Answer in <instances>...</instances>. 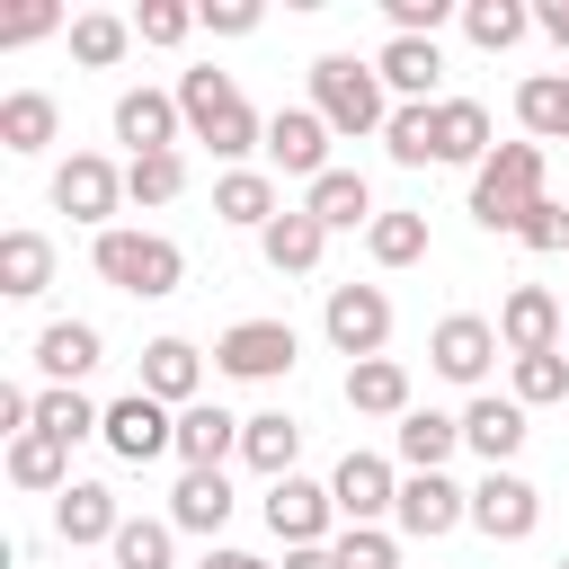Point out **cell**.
Returning <instances> with one entry per match:
<instances>
[{"instance_id": "obj_1", "label": "cell", "mask_w": 569, "mask_h": 569, "mask_svg": "<svg viewBox=\"0 0 569 569\" xmlns=\"http://www.w3.org/2000/svg\"><path fill=\"white\" fill-rule=\"evenodd\" d=\"M98 276L116 284V293H133V302H160V293H178L187 284V249L169 240V231H98Z\"/></svg>"}, {"instance_id": "obj_2", "label": "cell", "mask_w": 569, "mask_h": 569, "mask_svg": "<svg viewBox=\"0 0 569 569\" xmlns=\"http://www.w3.org/2000/svg\"><path fill=\"white\" fill-rule=\"evenodd\" d=\"M533 204H542V142H498L471 169V222L480 231H516Z\"/></svg>"}, {"instance_id": "obj_3", "label": "cell", "mask_w": 569, "mask_h": 569, "mask_svg": "<svg viewBox=\"0 0 569 569\" xmlns=\"http://www.w3.org/2000/svg\"><path fill=\"white\" fill-rule=\"evenodd\" d=\"M311 107H320L329 133H382V124H391L382 71L356 62V53H320V62H311Z\"/></svg>"}, {"instance_id": "obj_4", "label": "cell", "mask_w": 569, "mask_h": 569, "mask_svg": "<svg viewBox=\"0 0 569 569\" xmlns=\"http://www.w3.org/2000/svg\"><path fill=\"white\" fill-rule=\"evenodd\" d=\"M320 329H329V347H338L347 365H373V356L391 347V293H382V284H329Z\"/></svg>"}, {"instance_id": "obj_5", "label": "cell", "mask_w": 569, "mask_h": 569, "mask_svg": "<svg viewBox=\"0 0 569 569\" xmlns=\"http://www.w3.org/2000/svg\"><path fill=\"white\" fill-rule=\"evenodd\" d=\"M293 356H302L293 320H231V329L213 338V365H222L231 382H276V373H293Z\"/></svg>"}, {"instance_id": "obj_6", "label": "cell", "mask_w": 569, "mask_h": 569, "mask_svg": "<svg viewBox=\"0 0 569 569\" xmlns=\"http://www.w3.org/2000/svg\"><path fill=\"white\" fill-rule=\"evenodd\" d=\"M98 445H107L116 462H160V453H178V409H160L151 391H124V400H107Z\"/></svg>"}, {"instance_id": "obj_7", "label": "cell", "mask_w": 569, "mask_h": 569, "mask_svg": "<svg viewBox=\"0 0 569 569\" xmlns=\"http://www.w3.org/2000/svg\"><path fill=\"white\" fill-rule=\"evenodd\" d=\"M329 516H338V498L320 489V480H267V533L284 542V551H311V542H329Z\"/></svg>"}, {"instance_id": "obj_8", "label": "cell", "mask_w": 569, "mask_h": 569, "mask_svg": "<svg viewBox=\"0 0 569 569\" xmlns=\"http://www.w3.org/2000/svg\"><path fill=\"white\" fill-rule=\"evenodd\" d=\"M116 196H124V169H116V160H98V151H71V160L53 169V204H62L71 222L116 231V222H107V213H116Z\"/></svg>"}, {"instance_id": "obj_9", "label": "cell", "mask_w": 569, "mask_h": 569, "mask_svg": "<svg viewBox=\"0 0 569 569\" xmlns=\"http://www.w3.org/2000/svg\"><path fill=\"white\" fill-rule=\"evenodd\" d=\"M560 338H569V311H560L542 284H516V293L498 302V347H507V356H560Z\"/></svg>"}, {"instance_id": "obj_10", "label": "cell", "mask_w": 569, "mask_h": 569, "mask_svg": "<svg viewBox=\"0 0 569 569\" xmlns=\"http://www.w3.org/2000/svg\"><path fill=\"white\" fill-rule=\"evenodd\" d=\"M471 525H480L489 542H525V533L542 525V489L516 480V471H480V489H471Z\"/></svg>"}, {"instance_id": "obj_11", "label": "cell", "mask_w": 569, "mask_h": 569, "mask_svg": "<svg viewBox=\"0 0 569 569\" xmlns=\"http://www.w3.org/2000/svg\"><path fill=\"white\" fill-rule=\"evenodd\" d=\"M267 160L284 169V178H329V124H320V107H276L267 116Z\"/></svg>"}, {"instance_id": "obj_12", "label": "cell", "mask_w": 569, "mask_h": 569, "mask_svg": "<svg viewBox=\"0 0 569 569\" xmlns=\"http://www.w3.org/2000/svg\"><path fill=\"white\" fill-rule=\"evenodd\" d=\"M489 356H498V320H480V311H445L436 338H427V365H436L445 382H480Z\"/></svg>"}, {"instance_id": "obj_13", "label": "cell", "mask_w": 569, "mask_h": 569, "mask_svg": "<svg viewBox=\"0 0 569 569\" xmlns=\"http://www.w3.org/2000/svg\"><path fill=\"white\" fill-rule=\"evenodd\" d=\"M329 498H338L347 525H382V516L400 507V471H391L382 453H347V462L329 471Z\"/></svg>"}, {"instance_id": "obj_14", "label": "cell", "mask_w": 569, "mask_h": 569, "mask_svg": "<svg viewBox=\"0 0 569 569\" xmlns=\"http://www.w3.org/2000/svg\"><path fill=\"white\" fill-rule=\"evenodd\" d=\"M525 436H533V427H525V400H516V391H507V400H498V391H480V400L462 409V445H471L489 471H507V462L525 453Z\"/></svg>"}, {"instance_id": "obj_15", "label": "cell", "mask_w": 569, "mask_h": 569, "mask_svg": "<svg viewBox=\"0 0 569 569\" xmlns=\"http://www.w3.org/2000/svg\"><path fill=\"white\" fill-rule=\"evenodd\" d=\"M391 516H400V533L436 542V533H453V525L471 516V489H453L445 471H409V480H400V507H391Z\"/></svg>"}, {"instance_id": "obj_16", "label": "cell", "mask_w": 569, "mask_h": 569, "mask_svg": "<svg viewBox=\"0 0 569 569\" xmlns=\"http://www.w3.org/2000/svg\"><path fill=\"white\" fill-rule=\"evenodd\" d=\"M373 71H382V89H391L400 107H436L445 53H436V36H391V44L373 53Z\"/></svg>"}, {"instance_id": "obj_17", "label": "cell", "mask_w": 569, "mask_h": 569, "mask_svg": "<svg viewBox=\"0 0 569 569\" xmlns=\"http://www.w3.org/2000/svg\"><path fill=\"white\" fill-rule=\"evenodd\" d=\"M178 98L169 89H124L116 98V142L133 151V160H151V151H178Z\"/></svg>"}, {"instance_id": "obj_18", "label": "cell", "mask_w": 569, "mask_h": 569, "mask_svg": "<svg viewBox=\"0 0 569 569\" xmlns=\"http://www.w3.org/2000/svg\"><path fill=\"white\" fill-rule=\"evenodd\" d=\"M53 533H62L71 551H89V542H116V533H124V507H116V489H107V480H71V489L53 498Z\"/></svg>"}, {"instance_id": "obj_19", "label": "cell", "mask_w": 569, "mask_h": 569, "mask_svg": "<svg viewBox=\"0 0 569 569\" xmlns=\"http://www.w3.org/2000/svg\"><path fill=\"white\" fill-rule=\"evenodd\" d=\"M196 382H204V356L187 338H151L142 347V382L133 391H151L160 409H196Z\"/></svg>"}, {"instance_id": "obj_20", "label": "cell", "mask_w": 569, "mask_h": 569, "mask_svg": "<svg viewBox=\"0 0 569 569\" xmlns=\"http://www.w3.org/2000/svg\"><path fill=\"white\" fill-rule=\"evenodd\" d=\"M240 427H249V418H231L222 400L178 409V462H187V471H222V453H240Z\"/></svg>"}, {"instance_id": "obj_21", "label": "cell", "mask_w": 569, "mask_h": 569, "mask_svg": "<svg viewBox=\"0 0 569 569\" xmlns=\"http://www.w3.org/2000/svg\"><path fill=\"white\" fill-rule=\"evenodd\" d=\"M302 213H311L320 231H373V187H365L356 169H329V178L302 187Z\"/></svg>"}, {"instance_id": "obj_22", "label": "cell", "mask_w": 569, "mask_h": 569, "mask_svg": "<svg viewBox=\"0 0 569 569\" xmlns=\"http://www.w3.org/2000/svg\"><path fill=\"white\" fill-rule=\"evenodd\" d=\"M498 142H489V107L480 98H436V160L453 169H480Z\"/></svg>"}, {"instance_id": "obj_23", "label": "cell", "mask_w": 569, "mask_h": 569, "mask_svg": "<svg viewBox=\"0 0 569 569\" xmlns=\"http://www.w3.org/2000/svg\"><path fill=\"white\" fill-rule=\"evenodd\" d=\"M98 356H107V338H98L89 320H53V329H36V373H44V382H71V391H80V373H89Z\"/></svg>"}, {"instance_id": "obj_24", "label": "cell", "mask_w": 569, "mask_h": 569, "mask_svg": "<svg viewBox=\"0 0 569 569\" xmlns=\"http://www.w3.org/2000/svg\"><path fill=\"white\" fill-rule=\"evenodd\" d=\"M258 249H267V267H276V276H311V267H320V249H329V231H320L302 204H284V213L258 231Z\"/></svg>"}, {"instance_id": "obj_25", "label": "cell", "mask_w": 569, "mask_h": 569, "mask_svg": "<svg viewBox=\"0 0 569 569\" xmlns=\"http://www.w3.org/2000/svg\"><path fill=\"white\" fill-rule=\"evenodd\" d=\"M293 453H302V418H284V409H258V418L240 427V462H249V471L293 480Z\"/></svg>"}, {"instance_id": "obj_26", "label": "cell", "mask_w": 569, "mask_h": 569, "mask_svg": "<svg viewBox=\"0 0 569 569\" xmlns=\"http://www.w3.org/2000/svg\"><path fill=\"white\" fill-rule=\"evenodd\" d=\"M213 213L240 222V231H267L284 204H276V178H267V169H222V178H213Z\"/></svg>"}, {"instance_id": "obj_27", "label": "cell", "mask_w": 569, "mask_h": 569, "mask_svg": "<svg viewBox=\"0 0 569 569\" xmlns=\"http://www.w3.org/2000/svg\"><path fill=\"white\" fill-rule=\"evenodd\" d=\"M44 284H53V240L44 231H0V293L36 302Z\"/></svg>"}, {"instance_id": "obj_28", "label": "cell", "mask_w": 569, "mask_h": 569, "mask_svg": "<svg viewBox=\"0 0 569 569\" xmlns=\"http://www.w3.org/2000/svg\"><path fill=\"white\" fill-rule=\"evenodd\" d=\"M391 445H400L409 471H445L453 445H462V418H445V409H409V418L391 427Z\"/></svg>"}, {"instance_id": "obj_29", "label": "cell", "mask_w": 569, "mask_h": 569, "mask_svg": "<svg viewBox=\"0 0 569 569\" xmlns=\"http://www.w3.org/2000/svg\"><path fill=\"white\" fill-rule=\"evenodd\" d=\"M9 480H18V489H44V498H62V489H71V445H53L44 427L9 436Z\"/></svg>"}, {"instance_id": "obj_30", "label": "cell", "mask_w": 569, "mask_h": 569, "mask_svg": "<svg viewBox=\"0 0 569 569\" xmlns=\"http://www.w3.org/2000/svg\"><path fill=\"white\" fill-rule=\"evenodd\" d=\"M169 525H178V533H222V525H231V480H222V471H187V480L169 489Z\"/></svg>"}, {"instance_id": "obj_31", "label": "cell", "mask_w": 569, "mask_h": 569, "mask_svg": "<svg viewBox=\"0 0 569 569\" xmlns=\"http://www.w3.org/2000/svg\"><path fill=\"white\" fill-rule=\"evenodd\" d=\"M53 124H62V107H53L44 89H9V98H0V151H18V160H27V151H44V142H53Z\"/></svg>"}, {"instance_id": "obj_32", "label": "cell", "mask_w": 569, "mask_h": 569, "mask_svg": "<svg viewBox=\"0 0 569 569\" xmlns=\"http://www.w3.org/2000/svg\"><path fill=\"white\" fill-rule=\"evenodd\" d=\"M347 409H356V418H409V373H400L391 356L347 365Z\"/></svg>"}, {"instance_id": "obj_33", "label": "cell", "mask_w": 569, "mask_h": 569, "mask_svg": "<svg viewBox=\"0 0 569 569\" xmlns=\"http://www.w3.org/2000/svg\"><path fill=\"white\" fill-rule=\"evenodd\" d=\"M231 107H240L231 71H213V62H204V71H178V116H187V133H196V142H204V133H213Z\"/></svg>"}, {"instance_id": "obj_34", "label": "cell", "mask_w": 569, "mask_h": 569, "mask_svg": "<svg viewBox=\"0 0 569 569\" xmlns=\"http://www.w3.org/2000/svg\"><path fill=\"white\" fill-rule=\"evenodd\" d=\"M36 427H44L53 445H80V436L107 427V409H98L89 391H71V382H44V391H36Z\"/></svg>"}, {"instance_id": "obj_35", "label": "cell", "mask_w": 569, "mask_h": 569, "mask_svg": "<svg viewBox=\"0 0 569 569\" xmlns=\"http://www.w3.org/2000/svg\"><path fill=\"white\" fill-rule=\"evenodd\" d=\"M516 116H525L533 142H569V71H533L516 89Z\"/></svg>"}, {"instance_id": "obj_36", "label": "cell", "mask_w": 569, "mask_h": 569, "mask_svg": "<svg viewBox=\"0 0 569 569\" xmlns=\"http://www.w3.org/2000/svg\"><path fill=\"white\" fill-rule=\"evenodd\" d=\"M525 27H533V9H525V0H462V36H471L480 53L525 44Z\"/></svg>"}, {"instance_id": "obj_37", "label": "cell", "mask_w": 569, "mask_h": 569, "mask_svg": "<svg viewBox=\"0 0 569 569\" xmlns=\"http://www.w3.org/2000/svg\"><path fill=\"white\" fill-rule=\"evenodd\" d=\"M124 44H133V18H116V9H80L71 18V62L107 71V62H124Z\"/></svg>"}, {"instance_id": "obj_38", "label": "cell", "mask_w": 569, "mask_h": 569, "mask_svg": "<svg viewBox=\"0 0 569 569\" xmlns=\"http://www.w3.org/2000/svg\"><path fill=\"white\" fill-rule=\"evenodd\" d=\"M365 249H373V267H418L427 258V213H373Z\"/></svg>"}, {"instance_id": "obj_39", "label": "cell", "mask_w": 569, "mask_h": 569, "mask_svg": "<svg viewBox=\"0 0 569 569\" xmlns=\"http://www.w3.org/2000/svg\"><path fill=\"white\" fill-rule=\"evenodd\" d=\"M169 542H178L169 516H124V533L107 551H116V569H169Z\"/></svg>"}, {"instance_id": "obj_40", "label": "cell", "mask_w": 569, "mask_h": 569, "mask_svg": "<svg viewBox=\"0 0 569 569\" xmlns=\"http://www.w3.org/2000/svg\"><path fill=\"white\" fill-rule=\"evenodd\" d=\"M382 151H391L400 169H427V160H436V107H391Z\"/></svg>"}, {"instance_id": "obj_41", "label": "cell", "mask_w": 569, "mask_h": 569, "mask_svg": "<svg viewBox=\"0 0 569 569\" xmlns=\"http://www.w3.org/2000/svg\"><path fill=\"white\" fill-rule=\"evenodd\" d=\"M178 187H187V160H178V151H151V160H124V196H133V204H169Z\"/></svg>"}, {"instance_id": "obj_42", "label": "cell", "mask_w": 569, "mask_h": 569, "mask_svg": "<svg viewBox=\"0 0 569 569\" xmlns=\"http://www.w3.org/2000/svg\"><path fill=\"white\" fill-rule=\"evenodd\" d=\"M516 400H525V409L569 400V347H560V356H516Z\"/></svg>"}, {"instance_id": "obj_43", "label": "cell", "mask_w": 569, "mask_h": 569, "mask_svg": "<svg viewBox=\"0 0 569 569\" xmlns=\"http://www.w3.org/2000/svg\"><path fill=\"white\" fill-rule=\"evenodd\" d=\"M329 551H338V569H400V542H391L382 525H347Z\"/></svg>"}, {"instance_id": "obj_44", "label": "cell", "mask_w": 569, "mask_h": 569, "mask_svg": "<svg viewBox=\"0 0 569 569\" xmlns=\"http://www.w3.org/2000/svg\"><path fill=\"white\" fill-rule=\"evenodd\" d=\"M187 27H196L187 0H142V9H133V36H142V44H187Z\"/></svg>"}, {"instance_id": "obj_45", "label": "cell", "mask_w": 569, "mask_h": 569, "mask_svg": "<svg viewBox=\"0 0 569 569\" xmlns=\"http://www.w3.org/2000/svg\"><path fill=\"white\" fill-rule=\"evenodd\" d=\"M516 240H525V249H569V204H560V196H542V204L516 222Z\"/></svg>"}, {"instance_id": "obj_46", "label": "cell", "mask_w": 569, "mask_h": 569, "mask_svg": "<svg viewBox=\"0 0 569 569\" xmlns=\"http://www.w3.org/2000/svg\"><path fill=\"white\" fill-rule=\"evenodd\" d=\"M391 9V36H436L453 18V0H382Z\"/></svg>"}, {"instance_id": "obj_47", "label": "cell", "mask_w": 569, "mask_h": 569, "mask_svg": "<svg viewBox=\"0 0 569 569\" xmlns=\"http://www.w3.org/2000/svg\"><path fill=\"white\" fill-rule=\"evenodd\" d=\"M196 18H204V27H213V36H249V27H258V0H222V9H213V0H204V9H196Z\"/></svg>"}, {"instance_id": "obj_48", "label": "cell", "mask_w": 569, "mask_h": 569, "mask_svg": "<svg viewBox=\"0 0 569 569\" xmlns=\"http://www.w3.org/2000/svg\"><path fill=\"white\" fill-rule=\"evenodd\" d=\"M36 36H53V9H27V18L0 27V44H36Z\"/></svg>"}, {"instance_id": "obj_49", "label": "cell", "mask_w": 569, "mask_h": 569, "mask_svg": "<svg viewBox=\"0 0 569 569\" xmlns=\"http://www.w3.org/2000/svg\"><path fill=\"white\" fill-rule=\"evenodd\" d=\"M533 27H542L560 53H569V0H542V9H533Z\"/></svg>"}, {"instance_id": "obj_50", "label": "cell", "mask_w": 569, "mask_h": 569, "mask_svg": "<svg viewBox=\"0 0 569 569\" xmlns=\"http://www.w3.org/2000/svg\"><path fill=\"white\" fill-rule=\"evenodd\" d=\"M284 569H338V551H329V542H311V551H284Z\"/></svg>"}, {"instance_id": "obj_51", "label": "cell", "mask_w": 569, "mask_h": 569, "mask_svg": "<svg viewBox=\"0 0 569 569\" xmlns=\"http://www.w3.org/2000/svg\"><path fill=\"white\" fill-rule=\"evenodd\" d=\"M204 569H276V560H258V551H204Z\"/></svg>"}, {"instance_id": "obj_52", "label": "cell", "mask_w": 569, "mask_h": 569, "mask_svg": "<svg viewBox=\"0 0 569 569\" xmlns=\"http://www.w3.org/2000/svg\"><path fill=\"white\" fill-rule=\"evenodd\" d=\"M551 569H569V560H551Z\"/></svg>"}, {"instance_id": "obj_53", "label": "cell", "mask_w": 569, "mask_h": 569, "mask_svg": "<svg viewBox=\"0 0 569 569\" xmlns=\"http://www.w3.org/2000/svg\"><path fill=\"white\" fill-rule=\"evenodd\" d=\"M560 347H569V338H560Z\"/></svg>"}]
</instances>
